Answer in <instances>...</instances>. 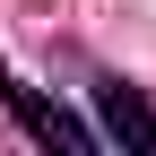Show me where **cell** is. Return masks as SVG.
Wrapping results in <instances>:
<instances>
[{
	"mask_svg": "<svg viewBox=\"0 0 156 156\" xmlns=\"http://www.w3.org/2000/svg\"><path fill=\"white\" fill-rule=\"evenodd\" d=\"M0 95H9V113L35 130V139H52V147H95V130H87V122H69L61 104H44L26 78H9V69H0Z\"/></svg>",
	"mask_w": 156,
	"mask_h": 156,
	"instance_id": "obj_1",
	"label": "cell"
},
{
	"mask_svg": "<svg viewBox=\"0 0 156 156\" xmlns=\"http://www.w3.org/2000/svg\"><path fill=\"white\" fill-rule=\"evenodd\" d=\"M95 104H104V130H113V139H139V147H156V113H147V95H139V87L104 78V87H95Z\"/></svg>",
	"mask_w": 156,
	"mask_h": 156,
	"instance_id": "obj_2",
	"label": "cell"
}]
</instances>
